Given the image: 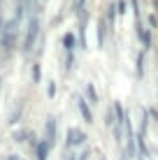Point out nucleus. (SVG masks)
<instances>
[{"instance_id": "obj_1", "label": "nucleus", "mask_w": 158, "mask_h": 160, "mask_svg": "<svg viewBox=\"0 0 158 160\" xmlns=\"http://www.w3.org/2000/svg\"><path fill=\"white\" fill-rule=\"evenodd\" d=\"M37 37H40V16L33 14V16H28V26H26V37H23V44H21V51L30 53Z\"/></svg>"}, {"instance_id": "obj_2", "label": "nucleus", "mask_w": 158, "mask_h": 160, "mask_svg": "<svg viewBox=\"0 0 158 160\" xmlns=\"http://www.w3.org/2000/svg\"><path fill=\"white\" fill-rule=\"evenodd\" d=\"M56 130H58V123L54 116H47L44 121V142H49V146L56 144Z\"/></svg>"}, {"instance_id": "obj_3", "label": "nucleus", "mask_w": 158, "mask_h": 160, "mask_svg": "<svg viewBox=\"0 0 158 160\" xmlns=\"http://www.w3.org/2000/svg\"><path fill=\"white\" fill-rule=\"evenodd\" d=\"M86 142V132H81L79 128H70L68 130V139H65V146H81Z\"/></svg>"}, {"instance_id": "obj_4", "label": "nucleus", "mask_w": 158, "mask_h": 160, "mask_svg": "<svg viewBox=\"0 0 158 160\" xmlns=\"http://www.w3.org/2000/svg\"><path fill=\"white\" fill-rule=\"evenodd\" d=\"M49 151H51L49 142L40 139V142L35 144V160H49Z\"/></svg>"}, {"instance_id": "obj_5", "label": "nucleus", "mask_w": 158, "mask_h": 160, "mask_svg": "<svg viewBox=\"0 0 158 160\" xmlns=\"http://www.w3.org/2000/svg\"><path fill=\"white\" fill-rule=\"evenodd\" d=\"M77 109L81 112V116H84V121H86V123H93V112H91L89 102H86L84 98H77Z\"/></svg>"}, {"instance_id": "obj_6", "label": "nucleus", "mask_w": 158, "mask_h": 160, "mask_svg": "<svg viewBox=\"0 0 158 160\" xmlns=\"http://www.w3.org/2000/svg\"><path fill=\"white\" fill-rule=\"evenodd\" d=\"M95 28H98V32H95V35H98V47H105V35H107V26H105V21H98V26H95Z\"/></svg>"}, {"instance_id": "obj_7", "label": "nucleus", "mask_w": 158, "mask_h": 160, "mask_svg": "<svg viewBox=\"0 0 158 160\" xmlns=\"http://www.w3.org/2000/svg\"><path fill=\"white\" fill-rule=\"evenodd\" d=\"M63 49H65V53L74 51V35H72V32H65V35H63Z\"/></svg>"}, {"instance_id": "obj_8", "label": "nucleus", "mask_w": 158, "mask_h": 160, "mask_svg": "<svg viewBox=\"0 0 158 160\" xmlns=\"http://www.w3.org/2000/svg\"><path fill=\"white\" fill-rule=\"evenodd\" d=\"M21 109H23V102H19V104H16V107H14V112H12V116H9V123H19V121H21Z\"/></svg>"}, {"instance_id": "obj_9", "label": "nucleus", "mask_w": 158, "mask_h": 160, "mask_svg": "<svg viewBox=\"0 0 158 160\" xmlns=\"http://www.w3.org/2000/svg\"><path fill=\"white\" fill-rule=\"evenodd\" d=\"M135 70H137V77L142 79V77H144V53H140V56H137V65H135Z\"/></svg>"}, {"instance_id": "obj_10", "label": "nucleus", "mask_w": 158, "mask_h": 160, "mask_svg": "<svg viewBox=\"0 0 158 160\" xmlns=\"http://www.w3.org/2000/svg\"><path fill=\"white\" fill-rule=\"evenodd\" d=\"M86 95L91 98V104H98V102H100V100H98V93H95L93 84H89V86H86Z\"/></svg>"}, {"instance_id": "obj_11", "label": "nucleus", "mask_w": 158, "mask_h": 160, "mask_svg": "<svg viewBox=\"0 0 158 160\" xmlns=\"http://www.w3.org/2000/svg\"><path fill=\"white\" fill-rule=\"evenodd\" d=\"M33 81H35V84H40V65H33Z\"/></svg>"}, {"instance_id": "obj_12", "label": "nucleus", "mask_w": 158, "mask_h": 160, "mask_svg": "<svg viewBox=\"0 0 158 160\" xmlns=\"http://www.w3.org/2000/svg\"><path fill=\"white\" fill-rule=\"evenodd\" d=\"M116 12L119 14H126V0H119V2H116Z\"/></svg>"}, {"instance_id": "obj_13", "label": "nucleus", "mask_w": 158, "mask_h": 160, "mask_svg": "<svg viewBox=\"0 0 158 160\" xmlns=\"http://www.w3.org/2000/svg\"><path fill=\"white\" fill-rule=\"evenodd\" d=\"M47 93H49V98H54V95H56V84H54V81H49V88H47Z\"/></svg>"}, {"instance_id": "obj_14", "label": "nucleus", "mask_w": 158, "mask_h": 160, "mask_svg": "<svg viewBox=\"0 0 158 160\" xmlns=\"http://www.w3.org/2000/svg\"><path fill=\"white\" fill-rule=\"evenodd\" d=\"M149 26H151V28H158V19H156V14H151V16H149Z\"/></svg>"}, {"instance_id": "obj_15", "label": "nucleus", "mask_w": 158, "mask_h": 160, "mask_svg": "<svg viewBox=\"0 0 158 160\" xmlns=\"http://www.w3.org/2000/svg\"><path fill=\"white\" fill-rule=\"evenodd\" d=\"M7 160H21L19 156H7Z\"/></svg>"}, {"instance_id": "obj_16", "label": "nucleus", "mask_w": 158, "mask_h": 160, "mask_svg": "<svg viewBox=\"0 0 158 160\" xmlns=\"http://www.w3.org/2000/svg\"><path fill=\"white\" fill-rule=\"evenodd\" d=\"M65 160H77V156H68V158H65Z\"/></svg>"}, {"instance_id": "obj_17", "label": "nucleus", "mask_w": 158, "mask_h": 160, "mask_svg": "<svg viewBox=\"0 0 158 160\" xmlns=\"http://www.w3.org/2000/svg\"><path fill=\"white\" fill-rule=\"evenodd\" d=\"M154 7H156V12H158V0H154Z\"/></svg>"}, {"instance_id": "obj_18", "label": "nucleus", "mask_w": 158, "mask_h": 160, "mask_svg": "<svg viewBox=\"0 0 158 160\" xmlns=\"http://www.w3.org/2000/svg\"><path fill=\"white\" fill-rule=\"evenodd\" d=\"M0 88H3V79H0Z\"/></svg>"}]
</instances>
